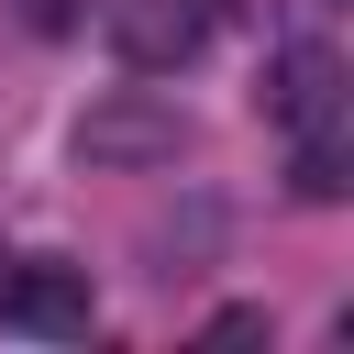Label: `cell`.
I'll return each mask as SVG.
<instances>
[{
	"label": "cell",
	"mask_w": 354,
	"mask_h": 354,
	"mask_svg": "<svg viewBox=\"0 0 354 354\" xmlns=\"http://www.w3.org/2000/svg\"><path fill=\"white\" fill-rule=\"evenodd\" d=\"M88 310H100V299H88V266H55V254H44V266H11V277H0V332L77 343Z\"/></svg>",
	"instance_id": "cell-2"
},
{
	"label": "cell",
	"mask_w": 354,
	"mask_h": 354,
	"mask_svg": "<svg viewBox=\"0 0 354 354\" xmlns=\"http://www.w3.org/2000/svg\"><path fill=\"white\" fill-rule=\"evenodd\" d=\"M254 100H266V122H321V111H343V55L332 44H288Z\"/></svg>",
	"instance_id": "cell-4"
},
{
	"label": "cell",
	"mask_w": 354,
	"mask_h": 354,
	"mask_svg": "<svg viewBox=\"0 0 354 354\" xmlns=\"http://www.w3.org/2000/svg\"><path fill=\"white\" fill-rule=\"evenodd\" d=\"M77 155L88 166H177L188 155V111L155 100V88H122V100H100L77 122Z\"/></svg>",
	"instance_id": "cell-1"
},
{
	"label": "cell",
	"mask_w": 354,
	"mask_h": 354,
	"mask_svg": "<svg viewBox=\"0 0 354 354\" xmlns=\"http://www.w3.org/2000/svg\"><path fill=\"white\" fill-rule=\"evenodd\" d=\"M199 33H210V11L199 0H111V55L122 66H188L199 55Z\"/></svg>",
	"instance_id": "cell-3"
},
{
	"label": "cell",
	"mask_w": 354,
	"mask_h": 354,
	"mask_svg": "<svg viewBox=\"0 0 354 354\" xmlns=\"http://www.w3.org/2000/svg\"><path fill=\"white\" fill-rule=\"evenodd\" d=\"M288 188L299 199H343L354 188V111H321V122H288Z\"/></svg>",
	"instance_id": "cell-5"
},
{
	"label": "cell",
	"mask_w": 354,
	"mask_h": 354,
	"mask_svg": "<svg viewBox=\"0 0 354 354\" xmlns=\"http://www.w3.org/2000/svg\"><path fill=\"white\" fill-rule=\"evenodd\" d=\"M88 11H100V0H22V22H33V33H77Z\"/></svg>",
	"instance_id": "cell-6"
}]
</instances>
